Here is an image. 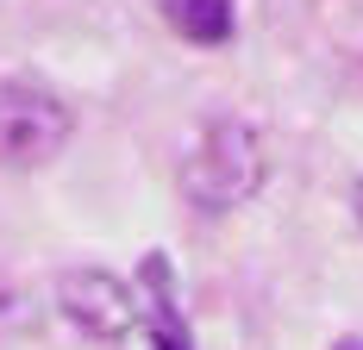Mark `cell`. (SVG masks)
Returning <instances> with one entry per match:
<instances>
[{
    "label": "cell",
    "instance_id": "obj_3",
    "mask_svg": "<svg viewBox=\"0 0 363 350\" xmlns=\"http://www.w3.org/2000/svg\"><path fill=\"white\" fill-rule=\"evenodd\" d=\"M57 307L88 338H125L138 325V294L107 269H63L57 276Z\"/></svg>",
    "mask_w": 363,
    "mask_h": 350
},
{
    "label": "cell",
    "instance_id": "obj_5",
    "mask_svg": "<svg viewBox=\"0 0 363 350\" xmlns=\"http://www.w3.org/2000/svg\"><path fill=\"white\" fill-rule=\"evenodd\" d=\"M32 319H38V313H32V294L0 269V332H26Z\"/></svg>",
    "mask_w": 363,
    "mask_h": 350
},
{
    "label": "cell",
    "instance_id": "obj_2",
    "mask_svg": "<svg viewBox=\"0 0 363 350\" xmlns=\"http://www.w3.org/2000/svg\"><path fill=\"white\" fill-rule=\"evenodd\" d=\"M75 138V113L57 88H44L32 75L0 81V163L6 169H44L50 157H63Z\"/></svg>",
    "mask_w": 363,
    "mask_h": 350
},
{
    "label": "cell",
    "instance_id": "obj_6",
    "mask_svg": "<svg viewBox=\"0 0 363 350\" xmlns=\"http://www.w3.org/2000/svg\"><path fill=\"white\" fill-rule=\"evenodd\" d=\"M332 350H363V338H338V344H332Z\"/></svg>",
    "mask_w": 363,
    "mask_h": 350
},
{
    "label": "cell",
    "instance_id": "obj_4",
    "mask_svg": "<svg viewBox=\"0 0 363 350\" xmlns=\"http://www.w3.org/2000/svg\"><path fill=\"white\" fill-rule=\"evenodd\" d=\"M169 26L194 44H225L232 38V0H169Z\"/></svg>",
    "mask_w": 363,
    "mask_h": 350
},
{
    "label": "cell",
    "instance_id": "obj_1",
    "mask_svg": "<svg viewBox=\"0 0 363 350\" xmlns=\"http://www.w3.org/2000/svg\"><path fill=\"white\" fill-rule=\"evenodd\" d=\"M263 175H269L263 138L245 119L219 113V119L201 125V138L188 144V157H182V194L201 213H232L263 188Z\"/></svg>",
    "mask_w": 363,
    "mask_h": 350
}]
</instances>
